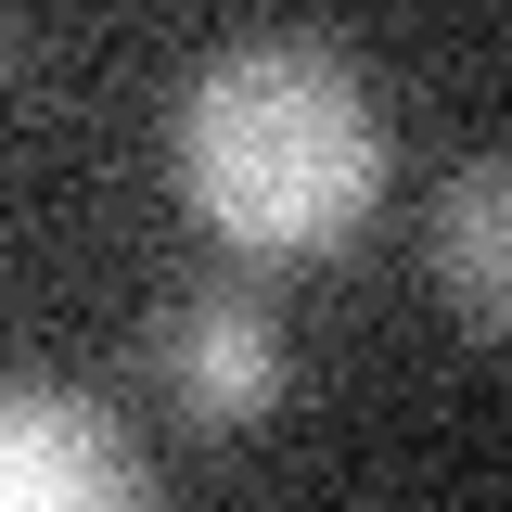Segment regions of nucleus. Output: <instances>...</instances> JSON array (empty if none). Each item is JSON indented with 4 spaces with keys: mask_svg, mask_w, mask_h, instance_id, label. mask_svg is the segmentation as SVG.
Returning <instances> with one entry per match:
<instances>
[{
    "mask_svg": "<svg viewBox=\"0 0 512 512\" xmlns=\"http://www.w3.org/2000/svg\"><path fill=\"white\" fill-rule=\"evenodd\" d=\"M154 372H167V397L205 436H231V423H256L282 397V333H269L256 295H180L154 320Z\"/></svg>",
    "mask_w": 512,
    "mask_h": 512,
    "instance_id": "7ed1b4c3",
    "label": "nucleus"
},
{
    "mask_svg": "<svg viewBox=\"0 0 512 512\" xmlns=\"http://www.w3.org/2000/svg\"><path fill=\"white\" fill-rule=\"evenodd\" d=\"M512 167L500 154H461V180L436 192V282L448 308H461V333H500L512 320Z\"/></svg>",
    "mask_w": 512,
    "mask_h": 512,
    "instance_id": "20e7f679",
    "label": "nucleus"
},
{
    "mask_svg": "<svg viewBox=\"0 0 512 512\" xmlns=\"http://www.w3.org/2000/svg\"><path fill=\"white\" fill-rule=\"evenodd\" d=\"M167 154H180V192L218 244L320 256L333 231H359L372 192H384V103L333 39L256 26V39H218L180 77Z\"/></svg>",
    "mask_w": 512,
    "mask_h": 512,
    "instance_id": "f257e3e1",
    "label": "nucleus"
},
{
    "mask_svg": "<svg viewBox=\"0 0 512 512\" xmlns=\"http://www.w3.org/2000/svg\"><path fill=\"white\" fill-rule=\"evenodd\" d=\"M0 512H167L128 423L77 384H0Z\"/></svg>",
    "mask_w": 512,
    "mask_h": 512,
    "instance_id": "f03ea898",
    "label": "nucleus"
}]
</instances>
